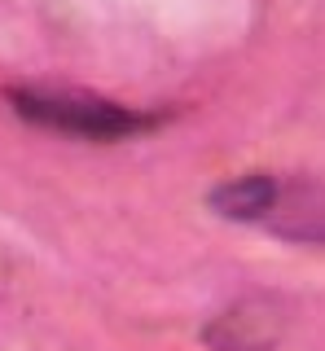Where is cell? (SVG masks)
<instances>
[{
  "label": "cell",
  "instance_id": "1",
  "mask_svg": "<svg viewBox=\"0 0 325 351\" xmlns=\"http://www.w3.org/2000/svg\"><path fill=\"white\" fill-rule=\"evenodd\" d=\"M211 206L224 219L259 224L286 241L325 246V180L312 176H237L220 184V193H211Z\"/></svg>",
  "mask_w": 325,
  "mask_h": 351
},
{
  "label": "cell",
  "instance_id": "2",
  "mask_svg": "<svg viewBox=\"0 0 325 351\" xmlns=\"http://www.w3.org/2000/svg\"><path fill=\"white\" fill-rule=\"evenodd\" d=\"M9 101L31 123L49 132H67V136H88V141H115L149 128L145 114L119 101H106L97 93H84V88H14Z\"/></svg>",
  "mask_w": 325,
  "mask_h": 351
},
{
  "label": "cell",
  "instance_id": "3",
  "mask_svg": "<svg viewBox=\"0 0 325 351\" xmlns=\"http://www.w3.org/2000/svg\"><path fill=\"white\" fill-rule=\"evenodd\" d=\"M286 334V312L268 294L237 299L229 312H220L202 329V343L211 351H273Z\"/></svg>",
  "mask_w": 325,
  "mask_h": 351
}]
</instances>
